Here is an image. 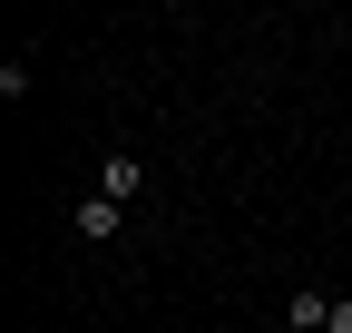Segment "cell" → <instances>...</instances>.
<instances>
[{"label": "cell", "mask_w": 352, "mask_h": 333, "mask_svg": "<svg viewBox=\"0 0 352 333\" xmlns=\"http://www.w3.org/2000/svg\"><path fill=\"white\" fill-rule=\"evenodd\" d=\"M69 226H78L88 245H118V235H127V206H118V196H98V186H88V196H78V216H69Z\"/></svg>", "instance_id": "1"}, {"label": "cell", "mask_w": 352, "mask_h": 333, "mask_svg": "<svg viewBox=\"0 0 352 333\" xmlns=\"http://www.w3.org/2000/svg\"><path fill=\"white\" fill-rule=\"evenodd\" d=\"M284 333H333V294L323 284H294L284 294Z\"/></svg>", "instance_id": "2"}, {"label": "cell", "mask_w": 352, "mask_h": 333, "mask_svg": "<svg viewBox=\"0 0 352 333\" xmlns=\"http://www.w3.org/2000/svg\"><path fill=\"white\" fill-rule=\"evenodd\" d=\"M98 196H118V206H138V196H147V166L127 157V147H118V157H98Z\"/></svg>", "instance_id": "3"}, {"label": "cell", "mask_w": 352, "mask_h": 333, "mask_svg": "<svg viewBox=\"0 0 352 333\" xmlns=\"http://www.w3.org/2000/svg\"><path fill=\"white\" fill-rule=\"evenodd\" d=\"M333 333H352V294H333Z\"/></svg>", "instance_id": "4"}]
</instances>
